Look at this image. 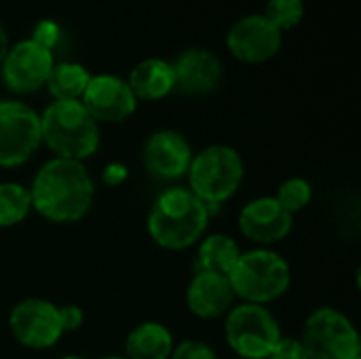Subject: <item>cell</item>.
Segmentation results:
<instances>
[{
	"label": "cell",
	"instance_id": "6da1fadb",
	"mask_svg": "<svg viewBox=\"0 0 361 359\" xmlns=\"http://www.w3.org/2000/svg\"><path fill=\"white\" fill-rule=\"evenodd\" d=\"M27 188L32 212L53 224L80 222L95 201V182L87 165L59 157L42 163Z\"/></svg>",
	"mask_w": 361,
	"mask_h": 359
},
{
	"label": "cell",
	"instance_id": "7a4b0ae2",
	"mask_svg": "<svg viewBox=\"0 0 361 359\" xmlns=\"http://www.w3.org/2000/svg\"><path fill=\"white\" fill-rule=\"evenodd\" d=\"M209 218L212 212L188 186H169L152 201L146 231L159 248L184 252L207 235Z\"/></svg>",
	"mask_w": 361,
	"mask_h": 359
},
{
	"label": "cell",
	"instance_id": "3957f363",
	"mask_svg": "<svg viewBox=\"0 0 361 359\" xmlns=\"http://www.w3.org/2000/svg\"><path fill=\"white\" fill-rule=\"evenodd\" d=\"M42 144L59 159H91L102 144L99 123L80 102H51L40 114Z\"/></svg>",
	"mask_w": 361,
	"mask_h": 359
},
{
	"label": "cell",
	"instance_id": "277c9868",
	"mask_svg": "<svg viewBox=\"0 0 361 359\" xmlns=\"http://www.w3.org/2000/svg\"><path fill=\"white\" fill-rule=\"evenodd\" d=\"M245 178V163L239 150L226 144H212L192 154L186 180L188 188L209 212L231 201Z\"/></svg>",
	"mask_w": 361,
	"mask_h": 359
},
{
	"label": "cell",
	"instance_id": "5b68a950",
	"mask_svg": "<svg viewBox=\"0 0 361 359\" xmlns=\"http://www.w3.org/2000/svg\"><path fill=\"white\" fill-rule=\"evenodd\" d=\"M228 281L239 303L267 307L290 290L292 269L279 252L271 248H254L241 252L237 264L228 273Z\"/></svg>",
	"mask_w": 361,
	"mask_h": 359
},
{
	"label": "cell",
	"instance_id": "8992f818",
	"mask_svg": "<svg viewBox=\"0 0 361 359\" xmlns=\"http://www.w3.org/2000/svg\"><path fill=\"white\" fill-rule=\"evenodd\" d=\"M224 336L237 358L267 359L283 332L277 315L269 307L237 303L224 315Z\"/></svg>",
	"mask_w": 361,
	"mask_h": 359
},
{
	"label": "cell",
	"instance_id": "52a82bcc",
	"mask_svg": "<svg viewBox=\"0 0 361 359\" xmlns=\"http://www.w3.org/2000/svg\"><path fill=\"white\" fill-rule=\"evenodd\" d=\"M309 359H355L361 355V336L355 324L334 307L315 309L300 334Z\"/></svg>",
	"mask_w": 361,
	"mask_h": 359
},
{
	"label": "cell",
	"instance_id": "ba28073f",
	"mask_svg": "<svg viewBox=\"0 0 361 359\" xmlns=\"http://www.w3.org/2000/svg\"><path fill=\"white\" fill-rule=\"evenodd\" d=\"M40 144V114L19 99L0 102V167H21L38 152Z\"/></svg>",
	"mask_w": 361,
	"mask_h": 359
},
{
	"label": "cell",
	"instance_id": "9c48e42d",
	"mask_svg": "<svg viewBox=\"0 0 361 359\" xmlns=\"http://www.w3.org/2000/svg\"><path fill=\"white\" fill-rule=\"evenodd\" d=\"M8 328L13 339L32 351H47L66 334L59 307L47 298L19 300L8 313Z\"/></svg>",
	"mask_w": 361,
	"mask_h": 359
},
{
	"label": "cell",
	"instance_id": "30bf717a",
	"mask_svg": "<svg viewBox=\"0 0 361 359\" xmlns=\"http://www.w3.org/2000/svg\"><path fill=\"white\" fill-rule=\"evenodd\" d=\"M53 66V51L44 49L32 38H25L8 47V53L0 66V78L8 91L17 95H30L47 85Z\"/></svg>",
	"mask_w": 361,
	"mask_h": 359
},
{
	"label": "cell",
	"instance_id": "8fae6325",
	"mask_svg": "<svg viewBox=\"0 0 361 359\" xmlns=\"http://www.w3.org/2000/svg\"><path fill=\"white\" fill-rule=\"evenodd\" d=\"M190 142L176 129L152 131L142 146V165L159 182H178L186 178L192 161Z\"/></svg>",
	"mask_w": 361,
	"mask_h": 359
},
{
	"label": "cell",
	"instance_id": "7c38bea8",
	"mask_svg": "<svg viewBox=\"0 0 361 359\" xmlns=\"http://www.w3.org/2000/svg\"><path fill=\"white\" fill-rule=\"evenodd\" d=\"M80 104L95 118V123L121 125L129 121L137 110V99L127 83L116 74L91 76Z\"/></svg>",
	"mask_w": 361,
	"mask_h": 359
},
{
	"label": "cell",
	"instance_id": "4fadbf2b",
	"mask_svg": "<svg viewBox=\"0 0 361 359\" xmlns=\"http://www.w3.org/2000/svg\"><path fill=\"white\" fill-rule=\"evenodd\" d=\"M281 40L283 32L260 13L237 19L226 36L231 55L243 63H264L273 59L281 49Z\"/></svg>",
	"mask_w": 361,
	"mask_h": 359
},
{
	"label": "cell",
	"instance_id": "5bb4252c",
	"mask_svg": "<svg viewBox=\"0 0 361 359\" xmlns=\"http://www.w3.org/2000/svg\"><path fill=\"white\" fill-rule=\"evenodd\" d=\"M239 231L241 235L256 243L258 248H269L283 241L294 226V216L288 214L275 195H264L247 201L239 212Z\"/></svg>",
	"mask_w": 361,
	"mask_h": 359
},
{
	"label": "cell",
	"instance_id": "9a60e30c",
	"mask_svg": "<svg viewBox=\"0 0 361 359\" xmlns=\"http://www.w3.org/2000/svg\"><path fill=\"white\" fill-rule=\"evenodd\" d=\"M184 298L188 311L199 320H220L237 305L228 275L207 271L192 275Z\"/></svg>",
	"mask_w": 361,
	"mask_h": 359
},
{
	"label": "cell",
	"instance_id": "2e32d148",
	"mask_svg": "<svg viewBox=\"0 0 361 359\" xmlns=\"http://www.w3.org/2000/svg\"><path fill=\"white\" fill-rule=\"evenodd\" d=\"M171 66L176 76V89L184 93H212L222 80V63L207 49H188Z\"/></svg>",
	"mask_w": 361,
	"mask_h": 359
},
{
	"label": "cell",
	"instance_id": "e0dca14e",
	"mask_svg": "<svg viewBox=\"0 0 361 359\" xmlns=\"http://www.w3.org/2000/svg\"><path fill=\"white\" fill-rule=\"evenodd\" d=\"M127 83L137 102H159L176 89L173 66L171 61L159 57L142 59L129 72Z\"/></svg>",
	"mask_w": 361,
	"mask_h": 359
},
{
	"label": "cell",
	"instance_id": "ac0fdd59",
	"mask_svg": "<svg viewBox=\"0 0 361 359\" xmlns=\"http://www.w3.org/2000/svg\"><path fill=\"white\" fill-rule=\"evenodd\" d=\"M176 347L171 330L161 322H142L125 339L127 359H169Z\"/></svg>",
	"mask_w": 361,
	"mask_h": 359
},
{
	"label": "cell",
	"instance_id": "d6986e66",
	"mask_svg": "<svg viewBox=\"0 0 361 359\" xmlns=\"http://www.w3.org/2000/svg\"><path fill=\"white\" fill-rule=\"evenodd\" d=\"M241 256L239 243L224 233H209L203 235L197 243V256L192 262V271H207V273H220L228 275L233 267L237 264Z\"/></svg>",
	"mask_w": 361,
	"mask_h": 359
},
{
	"label": "cell",
	"instance_id": "ffe728a7",
	"mask_svg": "<svg viewBox=\"0 0 361 359\" xmlns=\"http://www.w3.org/2000/svg\"><path fill=\"white\" fill-rule=\"evenodd\" d=\"M91 80L89 70L78 61H59L47 78V91L55 102H80Z\"/></svg>",
	"mask_w": 361,
	"mask_h": 359
},
{
	"label": "cell",
	"instance_id": "44dd1931",
	"mask_svg": "<svg viewBox=\"0 0 361 359\" xmlns=\"http://www.w3.org/2000/svg\"><path fill=\"white\" fill-rule=\"evenodd\" d=\"M32 214L30 188L15 180L0 182V229H13Z\"/></svg>",
	"mask_w": 361,
	"mask_h": 359
},
{
	"label": "cell",
	"instance_id": "7402d4cb",
	"mask_svg": "<svg viewBox=\"0 0 361 359\" xmlns=\"http://www.w3.org/2000/svg\"><path fill=\"white\" fill-rule=\"evenodd\" d=\"M275 199L279 201V205L288 212V214H298L302 209L309 207L311 199H313V186L309 180L300 178V176H292L288 180H283L275 193Z\"/></svg>",
	"mask_w": 361,
	"mask_h": 359
},
{
	"label": "cell",
	"instance_id": "603a6c76",
	"mask_svg": "<svg viewBox=\"0 0 361 359\" xmlns=\"http://www.w3.org/2000/svg\"><path fill=\"white\" fill-rule=\"evenodd\" d=\"M264 17L277 25L281 32L296 28L305 17V2L302 0H267Z\"/></svg>",
	"mask_w": 361,
	"mask_h": 359
},
{
	"label": "cell",
	"instance_id": "cb8c5ba5",
	"mask_svg": "<svg viewBox=\"0 0 361 359\" xmlns=\"http://www.w3.org/2000/svg\"><path fill=\"white\" fill-rule=\"evenodd\" d=\"M169 359H220L216 349L212 345H207L205 341H199V339H186V341H180L173 351H171V358Z\"/></svg>",
	"mask_w": 361,
	"mask_h": 359
},
{
	"label": "cell",
	"instance_id": "d4e9b609",
	"mask_svg": "<svg viewBox=\"0 0 361 359\" xmlns=\"http://www.w3.org/2000/svg\"><path fill=\"white\" fill-rule=\"evenodd\" d=\"M30 38H32L34 42L42 44L44 49L53 51V49L57 47L59 38H61V30H59V25H57L55 21L42 19V21H38V23L34 25V32H32Z\"/></svg>",
	"mask_w": 361,
	"mask_h": 359
},
{
	"label": "cell",
	"instance_id": "484cf974",
	"mask_svg": "<svg viewBox=\"0 0 361 359\" xmlns=\"http://www.w3.org/2000/svg\"><path fill=\"white\" fill-rule=\"evenodd\" d=\"M267 359H309V355H307L300 339L281 336V341L275 345V349Z\"/></svg>",
	"mask_w": 361,
	"mask_h": 359
},
{
	"label": "cell",
	"instance_id": "4316f807",
	"mask_svg": "<svg viewBox=\"0 0 361 359\" xmlns=\"http://www.w3.org/2000/svg\"><path fill=\"white\" fill-rule=\"evenodd\" d=\"M59 315H61V326H63L66 334L80 330V326L85 324V311L78 305H63V307H59Z\"/></svg>",
	"mask_w": 361,
	"mask_h": 359
},
{
	"label": "cell",
	"instance_id": "83f0119b",
	"mask_svg": "<svg viewBox=\"0 0 361 359\" xmlns=\"http://www.w3.org/2000/svg\"><path fill=\"white\" fill-rule=\"evenodd\" d=\"M127 178H129V169H127V165H123V163H118V161L108 163V165L104 167V171H102L104 184H106V186H112V188L121 186Z\"/></svg>",
	"mask_w": 361,
	"mask_h": 359
},
{
	"label": "cell",
	"instance_id": "f1b7e54d",
	"mask_svg": "<svg viewBox=\"0 0 361 359\" xmlns=\"http://www.w3.org/2000/svg\"><path fill=\"white\" fill-rule=\"evenodd\" d=\"M8 34H6V30H4V25L0 23V66H2V61H4V57H6V53H8Z\"/></svg>",
	"mask_w": 361,
	"mask_h": 359
},
{
	"label": "cell",
	"instance_id": "f546056e",
	"mask_svg": "<svg viewBox=\"0 0 361 359\" xmlns=\"http://www.w3.org/2000/svg\"><path fill=\"white\" fill-rule=\"evenodd\" d=\"M59 359H87V358H82V355H74V353H70V355H61Z\"/></svg>",
	"mask_w": 361,
	"mask_h": 359
},
{
	"label": "cell",
	"instance_id": "4dcf8cb0",
	"mask_svg": "<svg viewBox=\"0 0 361 359\" xmlns=\"http://www.w3.org/2000/svg\"><path fill=\"white\" fill-rule=\"evenodd\" d=\"M102 359H127L125 355H106V358H102Z\"/></svg>",
	"mask_w": 361,
	"mask_h": 359
},
{
	"label": "cell",
	"instance_id": "1f68e13d",
	"mask_svg": "<svg viewBox=\"0 0 361 359\" xmlns=\"http://www.w3.org/2000/svg\"><path fill=\"white\" fill-rule=\"evenodd\" d=\"M355 359H361V355H360V358H355Z\"/></svg>",
	"mask_w": 361,
	"mask_h": 359
}]
</instances>
